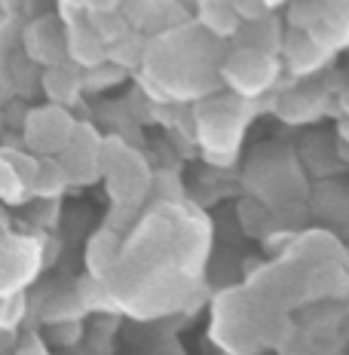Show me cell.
<instances>
[{"mask_svg":"<svg viewBox=\"0 0 349 355\" xmlns=\"http://www.w3.org/2000/svg\"><path fill=\"white\" fill-rule=\"evenodd\" d=\"M40 266V248L31 239H0V300L16 294L34 279Z\"/></svg>","mask_w":349,"mask_h":355,"instance_id":"1","label":"cell"},{"mask_svg":"<svg viewBox=\"0 0 349 355\" xmlns=\"http://www.w3.org/2000/svg\"><path fill=\"white\" fill-rule=\"evenodd\" d=\"M74 135V123L65 116L62 107H37L28 114L25 123V141L34 153L43 157H56L68 147Z\"/></svg>","mask_w":349,"mask_h":355,"instance_id":"2","label":"cell"},{"mask_svg":"<svg viewBox=\"0 0 349 355\" xmlns=\"http://www.w3.org/2000/svg\"><path fill=\"white\" fill-rule=\"evenodd\" d=\"M31 181H34V175L25 172V166H22L16 157L0 153V199H3V202L19 205L22 199H28Z\"/></svg>","mask_w":349,"mask_h":355,"instance_id":"3","label":"cell"},{"mask_svg":"<svg viewBox=\"0 0 349 355\" xmlns=\"http://www.w3.org/2000/svg\"><path fill=\"white\" fill-rule=\"evenodd\" d=\"M68 53L74 62L80 64H95L101 58V37L92 31V28L74 25L68 31Z\"/></svg>","mask_w":349,"mask_h":355,"instance_id":"4","label":"cell"},{"mask_svg":"<svg viewBox=\"0 0 349 355\" xmlns=\"http://www.w3.org/2000/svg\"><path fill=\"white\" fill-rule=\"evenodd\" d=\"M68 184V175L65 168L58 166V159H43L37 162V172H34V181H31V193L37 196H58Z\"/></svg>","mask_w":349,"mask_h":355,"instance_id":"5","label":"cell"},{"mask_svg":"<svg viewBox=\"0 0 349 355\" xmlns=\"http://www.w3.org/2000/svg\"><path fill=\"white\" fill-rule=\"evenodd\" d=\"M40 80H43V89H46V95L53 101H71L74 95H77V89H80V80L74 77L71 71L58 68V64H53V68L43 71Z\"/></svg>","mask_w":349,"mask_h":355,"instance_id":"6","label":"cell"}]
</instances>
